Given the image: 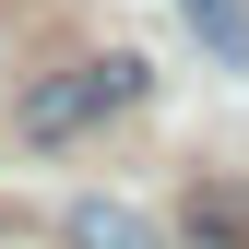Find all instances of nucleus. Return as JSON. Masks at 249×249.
<instances>
[{
    "label": "nucleus",
    "instance_id": "1",
    "mask_svg": "<svg viewBox=\"0 0 249 249\" xmlns=\"http://www.w3.org/2000/svg\"><path fill=\"white\" fill-rule=\"evenodd\" d=\"M119 107H142V59H71V71L24 83L12 142H83V131H95V119H119Z\"/></svg>",
    "mask_w": 249,
    "mask_h": 249
},
{
    "label": "nucleus",
    "instance_id": "2",
    "mask_svg": "<svg viewBox=\"0 0 249 249\" xmlns=\"http://www.w3.org/2000/svg\"><path fill=\"white\" fill-rule=\"evenodd\" d=\"M71 249H166L142 202H71Z\"/></svg>",
    "mask_w": 249,
    "mask_h": 249
},
{
    "label": "nucleus",
    "instance_id": "3",
    "mask_svg": "<svg viewBox=\"0 0 249 249\" xmlns=\"http://www.w3.org/2000/svg\"><path fill=\"white\" fill-rule=\"evenodd\" d=\"M178 12L202 24V48H213V59H249V0H178Z\"/></svg>",
    "mask_w": 249,
    "mask_h": 249
}]
</instances>
